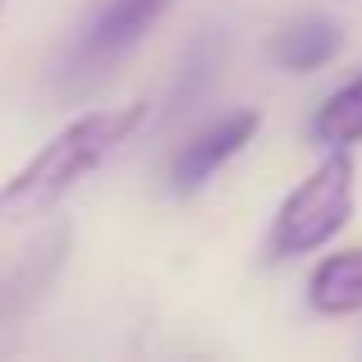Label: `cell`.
<instances>
[{"label": "cell", "instance_id": "cell-9", "mask_svg": "<svg viewBox=\"0 0 362 362\" xmlns=\"http://www.w3.org/2000/svg\"><path fill=\"white\" fill-rule=\"evenodd\" d=\"M0 9H5V0H0Z\"/></svg>", "mask_w": 362, "mask_h": 362}, {"label": "cell", "instance_id": "cell-3", "mask_svg": "<svg viewBox=\"0 0 362 362\" xmlns=\"http://www.w3.org/2000/svg\"><path fill=\"white\" fill-rule=\"evenodd\" d=\"M257 129H262V115H257V110H234V115H221L216 124H206L202 133H193V138L175 151V160H170V193H179V197L197 193L225 160H234L247 142H252Z\"/></svg>", "mask_w": 362, "mask_h": 362}, {"label": "cell", "instance_id": "cell-6", "mask_svg": "<svg viewBox=\"0 0 362 362\" xmlns=\"http://www.w3.org/2000/svg\"><path fill=\"white\" fill-rule=\"evenodd\" d=\"M64 252H69V230L60 225V230H51V239L42 247H33V252L23 257V266L0 284V317H14V312L33 308L46 293V284L55 280V271L64 266Z\"/></svg>", "mask_w": 362, "mask_h": 362}, {"label": "cell", "instance_id": "cell-4", "mask_svg": "<svg viewBox=\"0 0 362 362\" xmlns=\"http://www.w3.org/2000/svg\"><path fill=\"white\" fill-rule=\"evenodd\" d=\"M170 5H175V0H106V5L92 14L88 33H83V42H78V60L83 64L119 60L124 51H133V46L156 28V18L165 14Z\"/></svg>", "mask_w": 362, "mask_h": 362}, {"label": "cell", "instance_id": "cell-5", "mask_svg": "<svg viewBox=\"0 0 362 362\" xmlns=\"http://www.w3.org/2000/svg\"><path fill=\"white\" fill-rule=\"evenodd\" d=\"M308 308L317 317H354L362 312V247L330 252L308 275Z\"/></svg>", "mask_w": 362, "mask_h": 362}, {"label": "cell", "instance_id": "cell-8", "mask_svg": "<svg viewBox=\"0 0 362 362\" xmlns=\"http://www.w3.org/2000/svg\"><path fill=\"white\" fill-rule=\"evenodd\" d=\"M312 138L321 147H354L362 142V74L349 78L339 92H330L312 115Z\"/></svg>", "mask_w": 362, "mask_h": 362}, {"label": "cell", "instance_id": "cell-2", "mask_svg": "<svg viewBox=\"0 0 362 362\" xmlns=\"http://www.w3.org/2000/svg\"><path fill=\"white\" fill-rule=\"evenodd\" d=\"M354 156L349 147H330L326 160L303 179L298 188H289V197L280 202L266 234V252L271 262H289V257L317 252L335 239L354 216Z\"/></svg>", "mask_w": 362, "mask_h": 362}, {"label": "cell", "instance_id": "cell-7", "mask_svg": "<svg viewBox=\"0 0 362 362\" xmlns=\"http://www.w3.org/2000/svg\"><path fill=\"white\" fill-rule=\"evenodd\" d=\"M339 46H344L339 23H330V18H303V23H289L284 33H275L271 60L289 74H312L326 60H335Z\"/></svg>", "mask_w": 362, "mask_h": 362}, {"label": "cell", "instance_id": "cell-1", "mask_svg": "<svg viewBox=\"0 0 362 362\" xmlns=\"http://www.w3.org/2000/svg\"><path fill=\"white\" fill-rule=\"evenodd\" d=\"M142 119H147V101L88 110V115L69 119L46 147H37L33 156L0 184V225H18V221L46 216L69 188H78L119 142H129Z\"/></svg>", "mask_w": 362, "mask_h": 362}]
</instances>
